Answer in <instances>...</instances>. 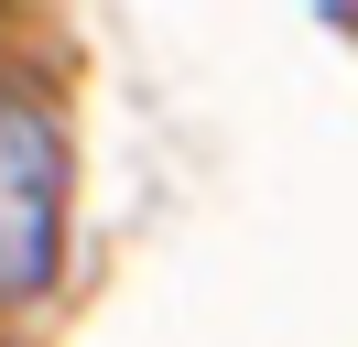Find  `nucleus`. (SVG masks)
Segmentation results:
<instances>
[{"label":"nucleus","mask_w":358,"mask_h":347,"mask_svg":"<svg viewBox=\"0 0 358 347\" xmlns=\"http://www.w3.org/2000/svg\"><path fill=\"white\" fill-rule=\"evenodd\" d=\"M66 250V141L44 108L0 98V293H44Z\"/></svg>","instance_id":"obj_1"}]
</instances>
